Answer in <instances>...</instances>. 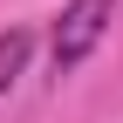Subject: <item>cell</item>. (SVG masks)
I'll use <instances>...</instances> for the list:
<instances>
[{
	"label": "cell",
	"mask_w": 123,
	"mask_h": 123,
	"mask_svg": "<svg viewBox=\"0 0 123 123\" xmlns=\"http://www.w3.org/2000/svg\"><path fill=\"white\" fill-rule=\"evenodd\" d=\"M110 21H116V0H68L62 21H55V68H75V62L110 34Z\"/></svg>",
	"instance_id": "1"
},
{
	"label": "cell",
	"mask_w": 123,
	"mask_h": 123,
	"mask_svg": "<svg viewBox=\"0 0 123 123\" xmlns=\"http://www.w3.org/2000/svg\"><path fill=\"white\" fill-rule=\"evenodd\" d=\"M27 48H34V41H27L21 27H7V34H0V96H7V82L27 68Z\"/></svg>",
	"instance_id": "2"
}]
</instances>
